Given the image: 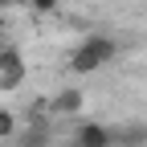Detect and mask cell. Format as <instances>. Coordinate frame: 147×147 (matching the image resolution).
<instances>
[{"label":"cell","instance_id":"6da1fadb","mask_svg":"<svg viewBox=\"0 0 147 147\" xmlns=\"http://www.w3.org/2000/svg\"><path fill=\"white\" fill-rule=\"evenodd\" d=\"M110 57H115V41H106V37H90V41H82L78 49H74L69 69H74V74H94V69H102Z\"/></svg>","mask_w":147,"mask_h":147},{"label":"cell","instance_id":"7a4b0ae2","mask_svg":"<svg viewBox=\"0 0 147 147\" xmlns=\"http://www.w3.org/2000/svg\"><path fill=\"white\" fill-rule=\"evenodd\" d=\"M25 82V57L16 49H4L0 53V90H16Z\"/></svg>","mask_w":147,"mask_h":147},{"label":"cell","instance_id":"3957f363","mask_svg":"<svg viewBox=\"0 0 147 147\" xmlns=\"http://www.w3.org/2000/svg\"><path fill=\"white\" fill-rule=\"evenodd\" d=\"M78 147H110V135L102 127H82L78 131Z\"/></svg>","mask_w":147,"mask_h":147},{"label":"cell","instance_id":"277c9868","mask_svg":"<svg viewBox=\"0 0 147 147\" xmlns=\"http://www.w3.org/2000/svg\"><path fill=\"white\" fill-rule=\"evenodd\" d=\"M78 106H82V94H78V90H61L57 102H53V110H61V115H69V110H78Z\"/></svg>","mask_w":147,"mask_h":147},{"label":"cell","instance_id":"5b68a950","mask_svg":"<svg viewBox=\"0 0 147 147\" xmlns=\"http://www.w3.org/2000/svg\"><path fill=\"white\" fill-rule=\"evenodd\" d=\"M12 131H16V119L8 115V110H0V139H8Z\"/></svg>","mask_w":147,"mask_h":147},{"label":"cell","instance_id":"8992f818","mask_svg":"<svg viewBox=\"0 0 147 147\" xmlns=\"http://www.w3.org/2000/svg\"><path fill=\"white\" fill-rule=\"evenodd\" d=\"M33 8H41V12H49V8H57V0H33Z\"/></svg>","mask_w":147,"mask_h":147}]
</instances>
